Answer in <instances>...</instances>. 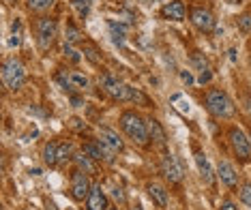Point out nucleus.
Returning a JSON list of instances; mask_svg holds the SVG:
<instances>
[{"mask_svg": "<svg viewBox=\"0 0 251 210\" xmlns=\"http://www.w3.org/2000/svg\"><path fill=\"white\" fill-rule=\"evenodd\" d=\"M99 84L114 101H146L142 93H138L135 88H131L129 84L121 82V79H116L114 75H110V73H103Z\"/></svg>", "mask_w": 251, "mask_h": 210, "instance_id": "1", "label": "nucleus"}, {"mask_svg": "<svg viewBox=\"0 0 251 210\" xmlns=\"http://www.w3.org/2000/svg\"><path fill=\"white\" fill-rule=\"evenodd\" d=\"M121 127H123V131L127 133L129 140L138 141V144H142V146L151 140V135H148V124L142 120L135 112H125V114L121 116Z\"/></svg>", "mask_w": 251, "mask_h": 210, "instance_id": "2", "label": "nucleus"}, {"mask_svg": "<svg viewBox=\"0 0 251 210\" xmlns=\"http://www.w3.org/2000/svg\"><path fill=\"white\" fill-rule=\"evenodd\" d=\"M204 103H206V110L217 118H230L234 114V103L224 90H208Z\"/></svg>", "mask_w": 251, "mask_h": 210, "instance_id": "3", "label": "nucleus"}, {"mask_svg": "<svg viewBox=\"0 0 251 210\" xmlns=\"http://www.w3.org/2000/svg\"><path fill=\"white\" fill-rule=\"evenodd\" d=\"M2 82L4 86H7L9 90H20L22 86H24L26 82V71H24V65L18 60V58H9L2 62Z\"/></svg>", "mask_w": 251, "mask_h": 210, "instance_id": "4", "label": "nucleus"}, {"mask_svg": "<svg viewBox=\"0 0 251 210\" xmlns=\"http://www.w3.org/2000/svg\"><path fill=\"white\" fill-rule=\"evenodd\" d=\"M90 189H93V187H90V183H88L86 172L75 169V172L71 174V195H73V200H77V202L88 200Z\"/></svg>", "mask_w": 251, "mask_h": 210, "instance_id": "5", "label": "nucleus"}, {"mask_svg": "<svg viewBox=\"0 0 251 210\" xmlns=\"http://www.w3.org/2000/svg\"><path fill=\"white\" fill-rule=\"evenodd\" d=\"M56 39V22L52 18H41L37 22V41L41 49H48Z\"/></svg>", "mask_w": 251, "mask_h": 210, "instance_id": "6", "label": "nucleus"}, {"mask_svg": "<svg viewBox=\"0 0 251 210\" xmlns=\"http://www.w3.org/2000/svg\"><path fill=\"white\" fill-rule=\"evenodd\" d=\"M230 141H232V148L238 155V159L247 161L251 157V140L241 131V129L234 127V129H230Z\"/></svg>", "mask_w": 251, "mask_h": 210, "instance_id": "7", "label": "nucleus"}, {"mask_svg": "<svg viewBox=\"0 0 251 210\" xmlns=\"http://www.w3.org/2000/svg\"><path fill=\"white\" fill-rule=\"evenodd\" d=\"M191 24L198 28L200 32H213L215 30V15L204 7L191 9Z\"/></svg>", "mask_w": 251, "mask_h": 210, "instance_id": "8", "label": "nucleus"}, {"mask_svg": "<svg viewBox=\"0 0 251 210\" xmlns=\"http://www.w3.org/2000/svg\"><path fill=\"white\" fill-rule=\"evenodd\" d=\"M84 152H86L90 159H95V161H107V163L114 161V152L107 148L105 144H101V140L84 144Z\"/></svg>", "mask_w": 251, "mask_h": 210, "instance_id": "9", "label": "nucleus"}, {"mask_svg": "<svg viewBox=\"0 0 251 210\" xmlns=\"http://www.w3.org/2000/svg\"><path fill=\"white\" fill-rule=\"evenodd\" d=\"M58 82L62 84L65 90H86L90 86L88 77L77 71H71V73H67V75H58Z\"/></svg>", "mask_w": 251, "mask_h": 210, "instance_id": "10", "label": "nucleus"}, {"mask_svg": "<svg viewBox=\"0 0 251 210\" xmlns=\"http://www.w3.org/2000/svg\"><path fill=\"white\" fill-rule=\"evenodd\" d=\"M217 176H219L221 183L226 187H230V189H234V187L238 185V174L230 161H219V165H217Z\"/></svg>", "mask_w": 251, "mask_h": 210, "instance_id": "11", "label": "nucleus"}, {"mask_svg": "<svg viewBox=\"0 0 251 210\" xmlns=\"http://www.w3.org/2000/svg\"><path fill=\"white\" fill-rule=\"evenodd\" d=\"M107 197L103 189H101V185H93V189H90V195L86 200V210H107Z\"/></svg>", "mask_w": 251, "mask_h": 210, "instance_id": "12", "label": "nucleus"}, {"mask_svg": "<svg viewBox=\"0 0 251 210\" xmlns=\"http://www.w3.org/2000/svg\"><path fill=\"white\" fill-rule=\"evenodd\" d=\"M161 169H163V176L170 180V183H180L182 169L178 167V163H176V159L172 155H165L161 159Z\"/></svg>", "mask_w": 251, "mask_h": 210, "instance_id": "13", "label": "nucleus"}, {"mask_svg": "<svg viewBox=\"0 0 251 210\" xmlns=\"http://www.w3.org/2000/svg\"><path fill=\"white\" fill-rule=\"evenodd\" d=\"M99 140H101V144H105L112 152H123L125 150L123 140L118 138V133L114 131V129H105L103 127V129H101V133H99Z\"/></svg>", "mask_w": 251, "mask_h": 210, "instance_id": "14", "label": "nucleus"}, {"mask_svg": "<svg viewBox=\"0 0 251 210\" xmlns=\"http://www.w3.org/2000/svg\"><path fill=\"white\" fill-rule=\"evenodd\" d=\"M161 15L165 20H174V22H182L185 20V4L180 0H174V2H168L161 9Z\"/></svg>", "mask_w": 251, "mask_h": 210, "instance_id": "15", "label": "nucleus"}, {"mask_svg": "<svg viewBox=\"0 0 251 210\" xmlns=\"http://www.w3.org/2000/svg\"><path fill=\"white\" fill-rule=\"evenodd\" d=\"M196 165L200 169V176H202V180L206 185H213V167H210L208 163V157L204 155L202 150H196Z\"/></svg>", "mask_w": 251, "mask_h": 210, "instance_id": "16", "label": "nucleus"}, {"mask_svg": "<svg viewBox=\"0 0 251 210\" xmlns=\"http://www.w3.org/2000/svg\"><path fill=\"white\" fill-rule=\"evenodd\" d=\"M146 191H148V195H151V200L155 202L157 206H161V208L168 206V191H165L161 185L151 183V185L146 187Z\"/></svg>", "mask_w": 251, "mask_h": 210, "instance_id": "17", "label": "nucleus"}, {"mask_svg": "<svg viewBox=\"0 0 251 210\" xmlns=\"http://www.w3.org/2000/svg\"><path fill=\"white\" fill-rule=\"evenodd\" d=\"M58 141H48V144L43 146V161L48 163V165H56L58 163Z\"/></svg>", "mask_w": 251, "mask_h": 210, "instance_id": "18", "label": "nucleus"}, {"mask_svg": "<svg viewBox=\"0 0 251 210\" xmlns=\"http://www.w3.org/2000/svg\"><path fill=\"white\" fill-rule=\"evenodd\" d=\"M148 124V135H151L152 140L157 141V144H165V131L161 129V124H159V120H155V118H151V120L146 122Z\"/></svg>", "mask_w": 251, "mask_h": 210, "instance_id": "19", "label": "nucleus"}, {"mask_svg": "<svg viewBox=\"0 0 251 210\" xmlns=\"http://www.w3.org/2000/svg\"><path fill=\"white\" fill-rule=\"evenodd\" d=\"M73 159H75V163L79 165V169H84L86 174H95V163H93L95 159H90L86 152H82V155H75Z\"/></svg>", "mask_w": 251, "mask_h": 210, "instance_id": "20", "label": "nucleus"}, {"mask_svg": "<svg viewBox=\"0 0 251 210\" xmlns=\"http://www.w3.org/2000/svg\"><path fill=\"white\" fill-rule=\"evenodd\" d=\"M71 4L75 7L79 18H86L88 11H90V4H93V0H71Z\"/></svg>", "mask_w": 251, "mask_h": 210, "instance_id": "21", "label": "nucleus"}, {"mask_svg": "<svg viewBox=\"0 0 251 210\" xmlns=\"http://www.w3.org/2000/svg\"><path fill=\"white\" fill-rule=\"evenodd\" d=\"M110 32H112V39L114 43H123L125 41V28L116 22H110Z\"/></svg>", "mask_w": 251, "mask_h": 210, "instance_id": "22", "label": "nucleus"}, {"mask_svg": "<svg viewBox=\"0 0 251 210\" xmlns=\"http://www.w3.org/2000/svg\"><path fill=\"white\" fill-rule=\"evenodd\" d=\"M71 157H75V155H73L71 144H60L58 146V163H67Z\"/></svg>", "mask_w": 251, "mask_h": 210, "instance_id": "23", "label": "nucleus"}, {"mask_svg": "<svg viewBox=\"0 0 251 210\" xmlns=\"http://www.w3.org/2000/svg\"><path fill=\"white\" fill-rule=\"evenodd\" d=\"M191 62H193V65H196V67H198V69L202 71V73H208V71H210L208 60L204 58V54H198V52H196V54L191 56Z\"/></svg>", "mask_w": 251, "mask_h": 210, "instance_id": "24", "label": "nucleus"}, {"mask_svg": "<svg viewBox=\"0 0 251 210\" xmlns=\"http://www.w3.org/2000/svg\"><path fill=\"white\" fill-rule=\"evenodd\" d=\"M56 0H28V4H30V9L35 11H48L50 7H54Z\"/></svg>", "mask_w": 251, "mask_h": 210, "instance_id": "25", "label": "nucleus"}, {"mask_svg": "<svg viewBox=\"0 0 251 210\" xmlns=\"http://www.w3.org/2000/svg\"><path fill=\"white\" fill-rule=\"evenodd\" d=\"M9 43H11V47H20V43H22V32H20V22L18 20L13 22V32H11Z\"/></svg>", "mask_w": 251, "mask_h": 210, "instance_id": "26", "label": "nucleus"}, {"mask_svg": "<svg viewBox=\"0 0 251 210\" xmlns=\"http://www.w3.org/2000/svg\"><path fill=\"white\" fill-rule=\"evenodd\" d=\"M238 28L243 32H251V13H245L238 18Z\"/></svg>", "mask_w": 251, "mask_h": 210, "instance_id": "27", "label": "nucleus"}, {"mask_svg": "<svg viewBox=\"0 0 251 210\" xmlns=\"http://www.w3.org/2000/svg\"><path fill=\"white\" fill-rule=\"evenodd\" d=\"M79 41V32H77V28L73 26V24H69L67 26V43H77Z\"/></svg>", "mask_w": 251, "mask_h": 210, "instance_id": "28", "label": "nucleus"}, {"mask_svg": "<svg viewBox=\"0 0 251 210\" xmlns=\"http://www.w3.org/2000/svg\"><path fill=\"white\" fill-rule=\"evenodd\" d=\"M241 200H243L245 206H249V208H251V183H249V185H245L243 189H241Z\"/></svg>", "mask_w": 251, "mask_h": 210, "instance_id": "29", "label": "nucleus"}, {"mask_svg": "<svg viewBox=\"0 0 251 210\" xmlns=\"http://www.w3.org/2000/svg\"><path fill=\"white\" fill-rule=\"evenodd\" d=\"M180 77H182V82L189 84V86L193 84V77H191V73H189V71H182V73H180Z\"/></svg>", "mask_w": 251, "mask_h": 210, "instance_id": "30", "label": "nucleus"}, {"mask_svg": "<svg viewBox=\"0 0 251 210\" xmlns=\"http://www.w3.org/2000/svg\"><path fill=\"white\" fill-rule=\"evenodd\" d=\"M221 210H238V208L234 206L230 200H224V202H221Z\"/></svg>", "mask_w": 251, "mask_h": 210, "instance_id": "31", "label": "nucleus"}, {"mask_svg": "<svg viewBox=\"0 0 251 210\" xmlns=\"http://www.w3.org/2000/svg\"><path fill=\"white\" fill-rule=\"evenodd\" d=\"M206 82H210V71H208V73H202V75H200V84H206Z\"/></svg>", "mask_w": 251, "mask_h": 210, "instance_id": "32", "label": "nucleus"}, {"mask_svg": "<svg viewBox=\"0 0 251 210\" xmlns=\"http://www.w3.org/2000/svg\"><path fill=\"white\" fill-rule=\"evenodd\" d=\"M73 127H75V129H79V127H82V120H79V118H73Z\"/></svg>", "mask_w": 251, "mask_h": 210, "instance_id": "33", "label": "nucleus"}, {"mask_svg": "<svg viewBox=\"0 0 251 210\" xmlns=\"http://www.w3.org/2000/svg\"><path fill=\"white\" fill-rule=\"evenodd\" d=\"M227 4H238V2H243V0H226Z\"/></svg>", "mask_w": 251, "mask_h": 210, "instance_id": "34", "label": "nucleus"}, {"mask_svg": "<svg viewBox=\"0 0 251 210\" xmlns=\"http://www.w3.org/2000/svg\"><path fill=\"white\" fill-rule=\"evenodd\" d=\"M133 210H144V208H142V206H135V208H133Z\"/></svg>", "mask_w": 251, "mask_h": 210, "instance_id": "35", "label": "nucleus"}, {"mask_svg": "<svg viewBox=\"0 0 251 210\" xmlns=\"http://www.w3.org/2000/svg\"><path fill=\"white\" fill-rule=\"evenodd\" d=\"M107 210H116V208H107Z\"/></svg>", "mask_w": 251, "mask_h": 210, "instance_id": "36", "label": "nucleus"}, {"mask_svg": "<svg viewBox=\"0 0 251 210\" xmlns=\"http://www.w3.org/2000/svg\"><path fill=\"white\" fill-rule=\"evenodd\" d=\"M249 140H251V138H249Z\"/></svg>", "mask_w": 251, "mask_h": 210, "instance_id": "37", "label": "nucleus"}]
</instances>
